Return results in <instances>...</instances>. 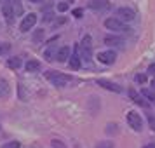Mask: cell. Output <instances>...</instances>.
<instances>
[{
  "mask_svg": "<svg viewBox=\"0 0 155 148\" xmlns=\"http://www.w3.org/2000/svg\"><path fill=\"white\" fill-rule=\"evenodd\" d=\"M45 78L51 84H54L56 87H64L70 82V77L64 75V73H59V71H45Z\"/></svg>",
  "mask_w": 155,
  "mask_h": 148,
  "instance_id": "6da1fadb",
  "label": "cell"
},
{
  "mask_svg": "<svg viewBox=\"0 0 155 148\" xmlns=\"http://www.w3.org/2000/svg\"><path fill=\"white\" fill-rule=\"evenodd\" d=\"M78 52H82V58L85 61H91L92 58V38L89 35H85L82 38V44H78ZM80 58V59H82Z\"/></svg>",
  "mask_w": 155,
  "mask_h": 148,
  "instance_id": "7a4b0ae2",
  "label": "cell"
},
{
  "mask_svg": "<svg viewBox=\"0 0 155 148\" xmlns=\"http://www.w3.org/2000/svg\"><path fill=\"white\" fill-rule=\"evenodd\" d=\"M105 26L108 30H115V31H126V33H129L131 31V28L129 26H126L122 21H119L117 18H108L105 21Z\"/></svg>",
  "mask_w": 155,
  "mask_h": 148,
  "instance_id": "3957f363",
  "label": "cell"
},
{
  "mask_svg": "<svg viewBox=\"0 0 155 148\" xmlns=\"http://www.w3.org/2000/svg\"><path fill=\"white\" fill-rule=\"evenodd\" d=\"M127 122H129V126L133 127L134 131H141V127H143V119L140 117V113L136 112L127 113Z\"/></svg>",
  "mask_w": 155,
  "mask_h": 148,
  "instance_id": "277c9868",
  "label": "cell"
},
{
  "mask_svg": "<svg viewBox=\"0 0 155 148\" xmlns=\"http://www.w3.org/2000/svg\"><path fill=\"white\" fill-rule=\"evenodd\" d=\"M35 23H37V14L30 12V14H26L23 18L21 25H19V30H21V31H28V30H31L35 26Z\"/></svg>",
  "mask_w": 155,
  "mask_h": 148,
  "instance_id": "5b68a950",
  "label": "cell"
},
{
  "mask_svg": "<svg viewBox=\"0 0 155 148\" xmlns=\"http://www.w3.org/2000/svg\"><path fill=\"white\" fill-rule=\"evenodd\" d=\"M115 14L119 16V19H122V21H133L136 12H134L133 9H129V7H119L117 11H115Z\"/></svg>",
  "mask_w": 155,
  "mask_h": 148,
  "instance_id": "8992f818",
  "label": "cell"
},
{
  "mask_svg": "<svg viewBox=\"0 0 155 148\" xmlns=\"http://www.w3.org/2000/svg\"><path fill=\"white\" fill-rule=\"evenodd\" d=\"M115 59H117V54H115L113 51H103V52L98 54V61L103 63V64H113Z\"/></svg>",
  "mask_w": 155,
  "mask_h": 148,
  "instance_id": "52a82bcc",
  "label": "cell"
},
{
  "mask_svg": "<svg viewBox=\"0 0 155 148\" xmlns=\"http://www.w3.org/2000/svg\"><path fill=\"white\" fill-rule=\"evenodd\" d=\"M110 5H112L110 0H91L89 2V9H92V11H105Z\"/></svg>",
  "mask_w": 155,
  "mask_h": 148,
  "instance_id": "ba28073f",
  "label": "cell"
},
{
  "mask_svg": "<svg viewBox=\"0 0 155 148\" xmlns=\"http://www.w3.org/2000/svg\"><path fill=\"white\" fill-rule=\"evenodd\" d=\"M2 14H4V18H5V21H7L9 25L14 23V11L9 5V2H4V4H2Z\"/></svg>",
  "mask_w": 155,
  "mask_h": 148,
  "instance_id": "9c48e42d",
  "label": "cell"
},
{
  "mask_svg": "<svg viewBox=\"0 0 155 148\" xmlns=\"http://www.w3.org/2000/svg\"><path fill=\"white\" fill-rule=\"evenodd\" d=\"M98 85H101L103 89L113 91V92H122V87H120V85H117V84H113V82H110V80H103V78H99Z\"/></svg>",
  "mask_w": 155,
  "mask_h": 148,
  "instance_id": "30bf717a",
  "label": "cell"
},
{
  "mask_svg": "<svg viewBox=\"0 0 155 148\" xmlns=\"http://www.w3.org/2000/svg\"><path fill=\"white\" fill-rule=\"evenodd\" d=\"M70 66L73 70H78V68H80V52H78V45H75L73 54L70 56Z\"/></svg>",
  "mask_w": 155,
  "mask_h": 148,
  "instance_id": "8fae6325",
  "label": "cell"
},
{
  "mask_svg": "<svg viewBox=\"0 0 155 148\" xmlns=\"http://www.w3.org/2000/svg\"><path fill=\"white\" fill-rule=\"evenodd\" d=\"M11 94V87L5 78H0V98H7Z\"/></svg>",
  "mask_w": 155,
  "mask_h": 148,
  "instance_id": "7c38bea8",
  "label": "cell"
},
{
  "mask_svg": "<svg viewBox=\"0 0 155 148\" xmlns=\"http://www.w3.org/2000/svg\"><path fill=\"white\" fill-rule=\"evenodd\" d=\"M9 5L12 7L14 11V16H21L23 14V5H21V0H7Z\"/></svg>",
  "mask_w": 155,
  "mask_h": 148,
  "instance_id": "4fadbf2b",
  "label": "cell"
},
{
  "mask_svg": "<svg viewBox=\"0 0 155 148\" xmlns=\"http://www.w3.org/2000/svg\"><path fill=\"white\" fill-rule=\"evenodd\" d=\"M105 44L106 45H122L124 44V40L120 38V37H115V35H106L105 37Z\"/></svg>",
  "mask_w": 155,
  "mask_h": 148,
  "instance_id": "5bb4252c",
  "label": "cell"
},
{
  "mask_svg": "<svg viewBox=\"0 0 155 148\" xmlns=\"http://www.w3.org/2000/svg\"><path fill=\"white\" fill-rule=\"evenodd\" d=\"M68 58H70V49H68V47H61V49L58 51L56 59L59 61V63H64V61H66Z\"/></svg>",
  "mask_w": 155,
  "mask_h": 148,
  "instance_id": "9a60e30c",
  "label": "cell"
},
{
  "mask_svg": "<svg viewBox=\"0 0 155 148\" xmlns=\"http://www.w3.org/2000/svg\"><path fill=\"white\" fill-rule=\"evenodd\" d=\"M25 68H26V71H38L40 70V61H37V59H30V61H26Z\"/></svg>",
  "mask_w": 155,
  "mask_h": 148,
  "instance_id": "2e32d148",
  "label": "cell"
},
{
  "mask_svg": "<svg viewBox=\"0 0 155 148\" xmlns=\"http://www.w3.org/2000/svg\"><path fill=\"white\" fill-rule=\"evenodd\" d=\"M129 96H131V99H133L134 103H138L140 106H148V103H147V101H143L140 94H136V91H133V89L129 91Z\"/></svg>",
  "mask_w": 155,
  "mask_h": 148,
  "instance_id": "e0dca14e",
  "label": "cell"
},
{
  "mask_svg": "<svg viewBox=\"0 0 155 148\" xmlns=\"http://www.w3.org/2000/svg\"><path fill=\"white\" fill-rule=\"evenodd\" d=\"M141 96H145L150 103H155V91L152 89H141Z\"/></svg>",
  "mask_w": 155,
  "mask_h": 148,
  "instance_id": "ac0fdd59",
  "label": "cell"
},
{
  "mask_svg": "<svg viewBox=\"0 0 155 148\" xmlns=\"http://www.w3.org/2000/svg\"><path fill=\"white\" fill-rule=\"evenodd\" d=\"M7 66L12 68V70H18V68L21 66V58H11L7 61Z\"/></svg>",
  "mask_w": 155,
  "mask_h": 148,
  "instance_id": "d6986e66",
  "label": "cell"
},
{
  "mask_svg": "<svg viewBox=\"0 0 155 148\" xmlns=\"http://www.w3.org/2000/svg\"><path fill=\"white\" fill-rule=\"evenodd\" d=\"M52 56H54V47H49V49L44 52V58H45L47 61H52Z\"/></svg>",
  "mask_w": 155,
  "mask_h": 148,
  "instance_id": "ffe728a7",
  "label": "cell"
},
{
  "mask_svg": "<svg viewBox=\"0 0 155 148\" xmlns=\"http://www.w3.org/2000/svg\"><path fill=\"white\" fill-rule=\"evenodd\" d=\"M64 23H66V18H64V16H61V18H58L56 21L52 23V26H54V30H56V28H59L61 25H64Z\"/></svg>",
  "mask_w": 155,
  "mask_h": 148,
  "instance_id": "44dd1931",
  "label": "cell"
},
{
  "mask_svg": "<svg viewBox=\"0 0 155 148\" xmlns=\"http://www.w3.org/2000/svg\"><path fill=\"white\" fill-rule=\"evenodd\" d=\"M51 146L52 148H66V145H64L63 141H59V140H52L51 141Z\"/></svg>",
  "mask_w": 155,
  "mask_h": 148,
  "instance_id": "7402d4cb",
  "label": "cell"
},
{
  "mask_svg": "<svg viewBox=\"0 0 155 148\" xmlns=\"http://www.w3.org/2000/svg\"><path fill=\"white\" fill-rule=\"evenodd\" d=\"M96 148H113V143L112 141H101L96 145Z\"/></svg>",
  "mask_w": 155,
  "mask_h": 148,
  "instance_id": "603a6c76",
  "label": "cell"
},
{
  "mask_svg": "<svg viewBox=\"0 0 155 148\" xmlns=\"http://www.w3.org/2000/svg\"><path fill=\"white\" fill-rule=\"evenodd\" d=\"M70 7V4H66V2H61V4H58V11L59 12H64V11H68Z\"/></svg>",
  "mask_w": 155,
  "mask_h": 148,
  "instance_id": "cb8c5ba5",
  "label": "cell"
},
{
  "mask_svg": "<svg viewBox=\"0 0 155 148\" xmlns=\"http://www.w3.org/2000/svg\"><path fill=\"white\" fill-rule=\"evenodd\" d=\"M2 148H19V143L18 141H11V143H5Z\"/></svg>",
  "mask_w": 155,
  "mask_h": 148,
  "instance_id": "d4e9b609",
  "label": "cell"
},
{
  "mask_svg": "<svg viewBox=\"0 0 155 148\" xmlns=\"http://www.w3.org/2000/svg\"><path fill=\"white\" fill-rule=\"evenodd\" d=\"M42 38H44V30H38V31L35 33V37H33V40L38 42V40H42Z\"/></svg>",
  "mask_w": 155,
  "mask_h": 148,
  "instance_id": "484cf974",
  "label": "cell"
},
{
  "mask_svg": "<svg viewBox=\"0 0 155 148\" xmlns=\"http://www.w3.org/2000/svg\"><path fill=\"white\" fill-rule=\"evenodd\" d=\"M148 124H150V129L155 131V117L153 115H148Z\"/></svg>",
  "mask_w": 155,
  "mask_h": 148,
  "instance_id": "4316f807",
  "label": "cell"
},
{
  "mask_svg": "<svg viewBox=\"0 0 155 148\" xmlns=\"http://www.w3.org/2000/svg\"><path fill=\"white\" fill-rule=\"evenodd\" d=\"M9 49H11V45H9V44H0V54H5Z\"/></svg>",
  "mask_w": 155,
  "mask_h": 148,
  "instance_id": "83f0119b",
  "label": "cell"
},
{
  "mask_svg": "<svg viewBox=\"0 0 155 148\" xmlns=\"http://www.w3.org/2000/svg\"><path fill=\"white\" fill-rule=\"evenodd\" d=\"M134 80H136V82H140V84H145V82H147V75H136Z\"/></svg>",
  "mask_w": 155,
  "mask_h": 148,
  "instance_id": "f1b7e54d",
  "label": "cell"
},
{
  "mask_svg": "<svg viewBox=\"0 0 155 148\" xmlns=\"http://www.w3.org/2000/svg\"><path fill=\"white\" fill-rule=\"evenodd\" d=\"M73 16H75V18H82V16H84V11H82V9H73Z\"/></svg>",
  "mask_w": 155,
  "mask_h": 148,
  "instance_id": "f546056e",
  "label": "cell"
},
{
  "mask_svg": "<svg viewBox=\"0 0 155 148\" xmlns=\"http://www.w3.org/2000/svg\"><path fill=\"white\" fill-rule=\"evenodd\" d=\"M148 71H152V73H155V63L150 64V68H148Z\"/></svg>",
  "mask_w": 155,
  "mask_h": 148,
  "instance_id": "4dcf8cb0",
  "label": "cell"
},
{
  "mask_svg": "<svg viewBox=\"0 0 155 148\" xmlns=\"http://www.w3.org/2000/svg\"><path fill=\"white\" fill-rule=\"evenodd\" d=\"M143 148H155V143H150V145H147V146H143Z\"/></svg>",
  "mask_w": 155,
  "mask_h": 148,
  "instance_id": "1f68e13d",
  "label": "cell"
},
{
  "mask_svg": "<svg viewBox=\"0 0 155 148\" xmlns=\"http://www.w3.org/2000/svg\"><path fill=\"white\" fill-rule=\"evenodd\" d=\"M30 2H33V4H38V2H42V0H30Z\"/></svg>",
  "mask_w": 155,
  "mask_h": 148,
  "instance_id": "d6a6232c",
  "label": "cell"
},
{
  "mask_svg": "<svg viewBox=\"0 0 155 148\" xmlns=\"http://www.w3.org/2000/svg\"><path fill=\"white\" fill-rule=\"evenodd\" d=\"M152 87H153V89H155V78H153V80H152Z\"/></svg>",
  "mask_w": 155,
  "mask_h": 148,
  "instance_id": "836d02e7",
  "label": "cell"
}]
</instances>
